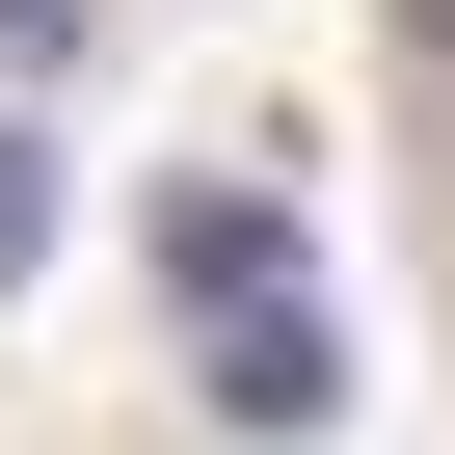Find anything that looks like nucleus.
<instances>
[{"label":"nucleus","instance_id":"obj_1","mask_svg":"<svg viewBox=\"0 0 455 455\" xmlns=\"http://www.w3.org/2000/svg\"><path fill=\"white\" fill-rule=\"evenodd\" d=\"M214 428H268V455L348 428V322H322L295 268H268V295H214Z\"/></svg>","mask_w":455,"mask_h":455},{"label":"nucleus","instance_id":"obj_2","mask_svg":"<svg viewBox=\"0 0 455 455\" xmlns=\"http://www.w3.org/2000/svg\"><path fill=\"white\" fill-rule=\"evenodd\" d=\"M161 268H188V295H268V268H295V214H268V188H188V214H161Z\"/></svg>","mask_w":455,"mask_h":455},{"label":"nucleus","instance_id":"obj_3","mask_svg":"<svg viewBox=\"0 0 455 455\" xmlns=\"http://www.w3.org/2000/svg\"><path fill=\"white\" fill-rule=\"evenodd\" d=\"M0 268H54V134L0 108Z\"/></svg>","mask_w":455,"mask_h":455},{"label":"nucleus","instance_id":"obj_4","mask_svg":"<svg viewBox=\"0 0 455 455\" xmlns=\"http://www.w3.org/2000/svg\"><path fill=\"white\" fill-rule=\"evenodd\" d=\"M54 54H81V0H0V81H54Z\"/></svg>","mask_w":455,"mask_h":455},{"label":"nucleus","instance_id":"obj_5","mask_svg":"<svg viewBox=\"0 0 455 455\" xmlns=\"http://www.w3.org/2000/svg\"><path fill=\"white\" fill-rule=\"evenodd\" d=\"M402 81H428V108H455V0H402Z\"/></svg>","mask_w":455,"mask_h":455}]
</instances>
